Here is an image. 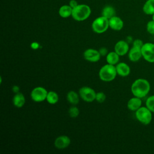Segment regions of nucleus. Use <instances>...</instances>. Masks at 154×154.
Segmentation results:
<instances>
[{
    "label": "nucleus",
    "mask_w": 154,
    "mask_h": 154,
    "mask_svg": "<svg viewBox=\"0 0 154 154\" xmlns=\"http://www.w3.org/2000/svg\"><path fill=\"white\" fill-rule=\"evenodd\" d=\"M142 57L149 63H154V43H144L141 48Z\"/></svg>",
    "instance_id": "0eeeda50"
},
{
    "label": "nucleus",
    "mask_w": 154,
    "mask_h": 154,
    "mask_svg": "<svg viewBox=\"0 0 154 154\" xmlns=\"http://www.w3.org/2000/svg\"><path fill=\"white\" fill-rule=\"evenodd\" d=\"M91 14L90 7L85 4H78L72 10V16L76 21L86 20Z\"/></svg>",
    "instance_id": "7ed1b4c3"
},
{
    "label": "nucleus",
    "mask_w": 154,
    "mask_h": 154,
    "mask_svg": "<svg viewBox=\"0 0 154 154\" xmlns=\"http://www.w3.org/2000/svg\"><path fill=\"white\" fill-rule=\"evenodd\" d=\"M142 106V100L141 98L134 96L131 98L128 103L127 107L128 108L132 111H135L139 109Z\"/></svg>",
    "instance_id": "2eb2a0df"
},
{
    "label": "nucleus",
    "mask_w": 154,
    "mask_h": 154,
    "mask_svg": "<svg viewBox=\"0 0 154 154\" xmlns=\"http://www.w3.org/2000/svg\"><path fill=\"white\" fill-rule=\"evenodd\" d=\"M59 99L58 94L54 91H49L48 93L46 100L50 104H55L58 102Z\"/></svg>",
    "instance_id": "4be33fe9"
},
{
    "label": "nucleus",
    "mask_w": 154,
    "mask_h": 154,
    "mask_svg": "<svg viewBox=\"0 0 154 154\" xmlns=\"http://www.w3.org/2000/svg\"><path fill=\"white\" fill-rule=\"evenodd\" d=\"M109 27L112 30L120 31L123 27V22L120 17L114 16L109 19Z\"/></svg>",
    "instance_id": "4468645a"
},
{
    "label": "nucleus",
    "mask_w": 154,
    "mask_h": 154,
    "mask_svg": "<svg viewBox=\"0 0 154 154\" xmlns=\"http://www.w3.org/2000/svg\"><path fill=\"white\" fill-rule=\"evenodd\" d=\"M38 46H39V45H38V43L34 42V43H32L31 44V48H32V49H37V48H38Z\"/></svg>",
    "instance_id": "c756f323"
},
{
    "label": "nucleus",
    "mask_w": 154,
    "mask_h": 154,
    "mask_svg": "<svg viewBox=\"0 0 154 154\" xmlns=\"http://www.w3.org/2000/svg\"><path fill=\"white\" fill-rule=\"evenodd\" d=\"M78 5V2H77L76 0H70V2H69V5H70L72 8L76 7Z\"/></svg>",
    "instance_id": "c85d7f7f"
},
{
    "label": "nucleus",
    "mask_w": 154,
    "mask_h": 154,
    "mask_svg": "<svg viewBox=\"0 0 154 154\" xmlns=\"http://www.w3.org/2000/svg\"><path fill=\"white\" fill-rule=\"evenodd\" d=\"M80 97L87 102H92L96 99V93L94 89L88 86H84L79 90Z\"/></svg>",
    "instance_id": "423d86ee"
},
{
    "label": "nucleus",
    "mask_w": 154,
    "mask_h": 154,
    "mask_svg": "<svg viewBox=\"0 0 154 154\" xmlns=\"http://www.w3.org/2000/svg\"><path fill=\"white\" fill-rule=\"evenodd\" d=\"M147 31L152 35H154V20H152L147 22L146 25Z\"/></svg>",
    "instance_id": "a878e982"
},
{
    "label": "nucleus",
    "mask_w": 154,
    "mask_h": 154,
    "mask_svg": "<svg viewBox=\"0 0 154 154\" xmlns=\"http://www.w3.org/2000/svg\"><path fill=\"white\" fill-rule=\"evenodd\" d=\"M99 51L100 55H102V56L106 55L108 54V53L107 49H106L105 48H100Z\"/></svg>",
    "instance_id": "cd10ccee"
},
{
    "label": "nucleus",
    "mask_w": 154,
    "mask_h": 154,
    "mask_svg": "<svg viewBox=\"0 0 154 154\" xmlns=\"http://www.w3.org/2000/svg\"><path fill=\"white\" fill-rule=\"evenodd\" d=\"M25 103V97L24 95L20 92L16 93L13 98V103L17 108L22 107Z\"/></svg>",
    "instance_id": "dca6fc26"
},
{
    "label": "nucleus",
    "mask_w": 154,
    "mask_h": 154,
    "mask_svg": "<svg viewBox=\"0 0 154 154\" xmlns=\"http://www.w3.org/2000/svg\"><path fill=\"white\" fill-rule=\"evenodd\" d=\"M143 10L146 14L153 15L154 14V0H147L143 5Z\"/></svg>",
    "instance_id": "6ab92c4d"
},
{
    "label": "nucleus",
    "mask_w": 154,
    "mask_h": 154,
    "mask_svg": "<svg viewBox=\"0 0 154 154\" xmlns=\"http://www.w3.org/2000/svg\"><path fill=\"white\" fill-rule=\"evenodd\" d=\"M135 115L137 120L144 125H147L152 122V112L146 106H141L135 111Z\"/></svg>",
    "instance_id": "20e7f679"
},
{
    "label": "nucleus",
    "mask_w": 154,
    "mask_h": 154,
    "mask_svg": "<svg viewBox=\"0 0 154 154\" xmlns=\"http://www.w3.org/2000/svg\"><path fill=\"white\" fill-rule=\"evenodd\" d=\"M116 69L117 75L122 77H126L131 73L130 67L124 62L118 63L116 66Z\"/></svg>",
    "instance_id": "ddd939ff"
},
{
    "label": "nucleus",
    "mask_w": 154,
    "mask_h": 154,
    "mask_svg": "<svg viewBox=\"0 0 154 154\" xmlns=\"http://www.w3.org/2000/svg\"><path fill=\"white\" fill-rule=\"evenodd\" d=\"M13 90L14 91V92H15L16 93H17V92H19V88L17 87V86H13Z\"/></svg>",
    "instance_id": "7c9ffc66"
},
{
    "label": "nucleus",
    "mask_w": 154,
    "mask_h": 154,
    "mask_svg": "<svg viewBox=\"0 0 154 154\" xmlns=\"http://www.w3.org/2000/svg\"><path fill=\"white\" fill-rule=\"evenodd\" d=\"M128 58L132 62H137L142 58L141 48L133 46L128 52Z\"/></svg>",
    "instance_id": "f8f14e48"
},
{
    "label": "nucleus",
    "mask_w": 154,
    "mask_h": 154,
    "mask_svg": "<svg viewBox=\"0 0 154 154\" xmlns=\"http://www.w3.org/2000/svg\"><path fill=\"white\" fill-rule=\"evenodd\" d=\"M68 113L70 117L76 118L79 116V110L76 106H72L69 108V109L68 111Z\"/></svg>",
    "instance_id": "b1692460"
},
{
    "label": "nucleus",
    "mask_w": 154,
    "mask_h": 154,
    "mask_svg": "<svg viewBox=\"0 0 154 154\" xmlns=\"http://www.w3.org/2000/svg\"><path fill=\"white\" fill-rule=\"evenodd\" d=\"M131 90L134 95L140 98L146 97L150 90L149 82L144 78H138L135 80L131 85Z\"/></svg>",
    "instance_id": "f257e3e1"
},
{
    "label": "nucleus",
    "mask_w": 154,
    "mask_h": 154,
    "mask_svg": "<svg viewBox=\"0 0 154 154\" xmlns=\"http://www.w3.org/2000/svg\"><path fill=\"white\" fill-rule=\"evenodd\" d=\"M73 8L69 5H64L61 6L58 11L59 15L63 18H67L72 16Z\"/></svg>",
    "instance_id": "f3484780"
},
{
    "label": "nucleus",
    "mask_w": 154,
    "mask_h": 154,
    "mask_svg": "<svg viewBox=\"0 0 154 154\" xmlns=\"http://www.w3.org/2000/svg\"><path fill=\"white\" fill-rule=\"evenodd\" d=\"M48 91L42 87H36L31 92V99L35 102H41L46 99Z\"/></svg>",
    "instance_id": "6e6552de"
},
{
    "label": "nucleus",
    "mask_w": 154,
    "mask_h": 154,
    "mask_svg": "<svg viewBox=\"0 0 154 154\" xmlns=\"http://www.w3.org/2000/svg\"><path fill=\"white\" fill-rule=\"evenodd\" d=\"M70 144V139L67 135H60L54 141V146L57 149H64L67 147Z\"/></svg>",
    "instance_id": "9b49d317"
},
{
    "label": "nucleus",
    "mask_w": 154,
    "mask_h": 154,
    "mask_svg": "<svg viewBox=\"0 0 154 154\" xmlns=\"http://www.w3.org/2000/svg\"><path fill=\"white\" fill-rule=\"evenodd\" d=\"M129 47L128 42L124 40L118 41L114 46V51L120 56H123L128 53Z\"/></svg>",
    "instance_id": "9d476101"
},
{
    "label": "nucleus",
    "mask_w": 154,
    "mask_h": 154,
    "mask_svg": "<svg viewBox=\"0 0 154 154\" xmlns=\"http://www.w3.org/2000/svg\"><path fill=\"white\" fill-rule=\"evenodd\" d=\"M108 27L109 19L102 16L95 19L91 24L93 31L97 34H102L105 32Z\"/></svg>",
    "instance_id": "39448f33"
},
{
    "label": "nucleus",
    "mask_w": 154,
    "mask_h": 154,
    "mask_svg": "<svg viewBox=\"0 0 154 154\" xmlns=\"http://www.w3.org/2000/svg\"><path fill=\"white\" fill-rule=\"evenodd\" d=\"M116 66L110 64H106L103 66L99 70V78L105 82H110L113 81L117 76Z\"/></svg>",
    "instance_id": "f03ea898"
},
{
    "label": "nucleus",
    "mask_w": 154,
    "mask_h": 154,
    "mask_svg": "<svg viewBox=\"0 0 154 154\" xmlns=\"http://www.w3.org/2000/svg\"><path fill=\"white\" fill-rule=\"evenodd\" d=\"M119 57L120 55L115 51L108 52L106 57V62L112 65H116L119 61Z\"/></svg>",
    "instance_id": "a211bd4d"
},
{
    "label": "nucleus",
    "mask_w": 154,
    "mask_h": 154,
    "mask_svg": "<svg viewBox=\"0 0 154 154\" xmlns=\"http://www.w3.org/2000/svg\"><path fill=\"white\" fill-rule=\"evenodd\" d=\"M116 10L111 5H106L105 6L102 11V16L109 19L112 17L116 16Z\"/></svg>",
    "instance_id": "412c9836"
},
{
    "label": "nucleus",
    "mask_w": 154,
    "mask_h": 154,
    "mask_svg": "<svg viewBox=\"0 0 154 154\" xmlns=\"http://www.w3.org/2000/svg\"><path fill=\"white\" fill-rule=\"evenodd\" d=\"M100 54L99 51L89 48L86 49L84 52V58L88 61L91 63L97 62L100 59Z\"/></svg>",
    "instance_id": "1a4fd4ad"
},
{
    "label": "nucleus",
    "mask_w": 154,
    "mask_h": 154,
    "mask_svg": "<svg viewBox=\"0 0 154 154\" xmlns=\"http://www.w3.org/2000/svg\"><path fill=\"white\" fill-rule=\"evenodd\" d=\"M106 99V95L102 91H99L96 93V100L99 103H103Z\"/></svg>",
    "instance_id": "393cba45"
},
{
    "label": "nucleus",
    "mask_w": 154,
    "mask_h": 154,
    "mask_svg": "<svg viewBox=\"0 0 154 154\" xmlns=\"http://www.w3.org/2000/svg\"><path fill=\"white\" fill-rule=\"evenodd\" d=\"M146 106L152 112L154 113V95L148 97L146 100Z\"/></svg>",
    "instance_id": "5701e85b"
},
{
    "label": "nucleus",
    "mask_w": 154,
    "mask_h": 154,
    "mask_svg": "<svg viewBox=\"0 0 154 154\" xmlns=\"http://www.w3.org/2000/svg\"><path fill=\"white\" fill-rule=\"evenodd\" d=\"M152 20H154V14H153V16H152Z\"/></svg>",
    "instance_id": "2f4dec72"
},
{
    "label": "nucleus",
    "mask_w": 154,
    "mask_h": 154,
    "mask_svg": "<svg viewBox=\"0 0 154 154\" xmlns=\"http://www.w3.org/2000/svg\"><path fill=\"white\" fill-rule=\"evenodd\" d=\"M144 45V43L143 42L140 40V39H135L134 42H133V46H135V47H137V48H141L143 45Z\"/></svg>",
    "instance_id": "bb28decb"
},
{
    "label": "nucleus",
    "mask_w": 154,
    "mask_h": 154,
    "mask_svg": "<svg viewBox=\"0 0 154 154\" xmlns=\"http://www.w3.org/2000/svg\"><path fill=\"white\" fill-rule=\"evenodd\" d=\"M79 95L75 91H69L67 94V100L72 105H76L79 101Z\"/></svg>",
    "instance_id": "aec40b11"
}]
</instances>
